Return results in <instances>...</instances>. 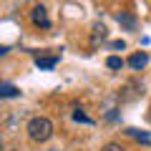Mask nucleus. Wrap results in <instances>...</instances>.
<instances>
[{"label": "nucleus", "instance_id": "f257e3e1", "mask_svg": "<svg viewBox=\"0 0 151 151\" xmlns=\"http://www.w3.org/2000/svg\"><path fill=\"white\" fill-rule=\"evenodd\" d=\"M28 136L38 144H43L53 136V121L45 119V116H35V119L28 121Z\"/></svg>", "mask_w": 151, "mask_h": 151}, {"label": "nucleus", "instance_id": "f03ea898", "mask_svg": "<svg viewBox=\"0 0 151 151\" xmlns=\"http://www.w3.org/2000/svg\"><path fill=\"white\" fill-rule=\"evenodd\" d=\"M30 20L35 23L38 28H50V20H48V10H45L43 5H35L30 10Z\"/></svg>", "mask_w": 151, "mask_h": 151}, {"label": "nucleus", "instance_id": "7ed1b4c3", "mask_svg": "<svg viewBox=\"0 0 151 151\" xmlns=\"http://www.w3.org/2000/svg\"><path fill=\"white\" fill-rule=\"evenodd\" d=\"M55 63H58V55H38V58H35V65H38L40 70L55 68Z\"/></svg>", "mask_w": 151, "mask_h": 151}, {"label": "nucleus", "instance_id": "20e7f679", "mask_svg": "<svg viewBox=\"0 0 151 151\" xmlns=\"http://www.w3.org/2000/svg\"><path fill=\"white\" fill-rule=\"evenodd\" d=\"M146 63H149V55H146V53H134V55L129 58V65H131L134 70L146 68Z\"/></svg>", "mask_w": 151, "mask_h": 151}, {"label": "nucleus", "instance_id": "39448f33", "mask_svg": "<svg viewBox=\"0 0 151 151\" xmlns=\"http://www.w3.org/2000/svg\"><path fill=\"white\" fill-rule=\"evenodd\" d=\"M20 96V88L10 86V83H0V98H18Z\"/></svg>", "mask_w": 151, "mask_h": 151}, {"label": "nucleus", "instance_id": "423d86ee", "mask_svg": "<svg viewBox=\"0 0 151 151\" xmlns=\"http://www.w3.org/2000/svg\"><path fill=\"white\" fill-rule=\"evenodd\" d=\"M116 20H119L121 25H126V30H136V18H134V15H126V13H119V15H116Z\"/></svg>", "mask_w": 151, "mask_h": 151}, {"label": "nucleus", "instance_id": "0eeeda50", "mask_svg": "<svg viewBox=\"0 0 151 151\" xmlns=\"http://www.w3.org/2000/svg\"><path fill=\"white\" fill-rule=\"evenodd\" d=\"M126 134H129V136H134L136 141H141V144H146V146L151 144V136H149V134H144V131H139V129H129Z\"/></svg>", "mask_w": 151, "mask_h": 151}, {"label": "nucleus", "instance_id": "6e6552de", "mask_svg": "<svg viewBox=\"0 0 151 151\" xmlns=\"http://www.w3.org/2000/svg\"><path fill=\"white\" fill-rule=\"evenodd\" d=\"M98 38H101V40L106 38V28H103L101 23H96V25H93V45L98 43Z\"/></svg>", "mask_w": 151, "mask_h": 151}, {"label": "nucleus", "instance_id": "1a4fd4ad", "mask_svg": "<svg viewBox=\"0 0 151 151\" xmlns=\"http://www.w3.org/2000/svg\"><path fill=\"white\" fill-rule=\"evenodd\" d=\"M106 65H108V68H111V70H119L121 65H124V60H121L119 55H111V58L106 60Z\"/></svg>", "mask_w": 151, "mask_h": 151}, {"label": "nucleus", "instance_id": "9d476101", "mask_svg": "<svg viewBox=\"0 0 151 151\" xmlns=\"http://www.w3.org/2000/svg\"><path fill=\"white\" fill-rule=\"evenodd\" d=\"M73 119H76V121H81V124H93L86 113H81V111H76V113H73Z\"/></svg>", "mask_w": 151, "mask_h": 151}, {"label": "nucleus", "instance_id": "9b49d317", "mask_svg": "<svg viewBox=\"0 0 151 151\" xmlns=\"http://www.w3.org/2000/svg\"><path fill=\"white\" fill-rule=\"evenodd\" d=\"M101 151H124V149H121L119 144H106V146H103Z\"/></svg>", "mask_w": 151, "mask_h": 151}, {"label": "nucleus", "instance_id": "f8f14e48", "mask_svg": "<svg viewBox=\"0 0 151 151\" xmlns=\"http://www.w3.org/2000/svg\"><path fill=\"white\" fill-rule=\"evenodd\" d=\"M111 48H113V50H124L126 43H124V40H116V43H111Z\"/></svg>", "mask_w": 151, "mask_h": 151}, {"label": "nucleus", "instance_id": "ddd939ff", "mask_svg": "<svg viewBox=\"0 0 151 151\" xmlns=\"http://www.w3.org/2000/svg\"><path fill=\"white\" fill-rule=\"evenodd\" d=\"M8 53V45H0V55H5Z\"/></svg>", "mask_w": 151, "mask_h": 151}, {"label": "nucleus", "instance_id": "4468645a", "mask_svg": "<svg viewBox=\"0 0 151 151\" xmlns=\"http://www.w3.org/2000/svg\"><path fill=\"white\" fill-rule=\"evenodd\" d=\"M0 151H3V141H0Z\"/></svg>", "mask_w": 151, "mask_h": 151}]
</instances>
